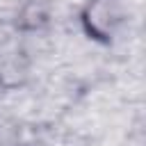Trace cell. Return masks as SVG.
Segmentation results:
<instances>
[{"label":"cell","instance_id":"6da1fadb","mask_svg":"<svg viewBox=\"0 0 146 146\" xmlns=\"http://www.w3.org/2000/svg\"><path fill=\"white\" fill-rule=\"evenodd\" d=\"M114 14H112V7H110V2L107 0H96L94 5H89V9H87V14H84V21H87V25H89V32H94V34H107L110 30H112V18Z\"/></svg>","mask_w":146,"mask_h":146}]
</instances>
